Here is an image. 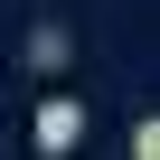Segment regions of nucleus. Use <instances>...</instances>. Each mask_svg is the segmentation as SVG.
I'll return each mask as SVG.
<instances>
[{
    "label": "nucleus",
    "mask_w": 160,
    "mask_h": 160,
    "mask_svg": "<svg viewBox=\"0 0 160 160\" xmlns=\"http://www.w3.org/2000/svg\"><path fill=\"white\" fill-rule=\"evenodd\" d=\"M122 160H160V113H141V122L122 132Z\"/></svg>",
    "instance_id": "3"
},
{
    "label": "nucleus",
    "mask_w": 160,
    "mask_h": 160,
    "mask_svg": "<svg viewBox=\"0 0 160 160\" xmlns=\"http://www.w3.org/2000/svg\"><path fill=\"white\" fill-rule=\"evenodd\" d=\"M28 141H38V160H66L75 141H85V104H75V94H47L38 122H28Z\"/></svg>",
    "instance_id": "1"
},
{
    "label": "nucleus",
    "mask_w": 160,
    "mask_h": 160,
    "mask_svg": "<svg viewBox=\"0 0 160 160\" xmlns=\"http://www.w3.org/2000/svg\"><path fill=\"white\" fill-rule=\"evenodd\" d=\"M66 57H75V38H66L57 19H38V28H28V66H66Z\"/></svg>",
    "instance_id": "2"
}]
</instances>
